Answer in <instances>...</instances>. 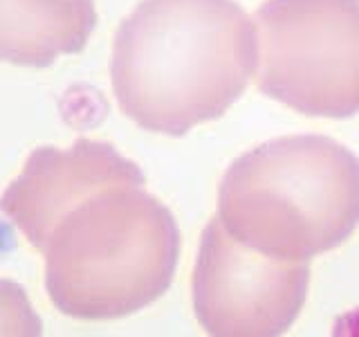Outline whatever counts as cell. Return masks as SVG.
Masks as SVG:
<instances>
[{
    "mask_svg": "<svg viewBox=\"0 0 359 337\" xmlns=\"http://www.w3.org/2000/svg\"><path fill=\"white\" fill-rule=\"evenodd\" d=\"M256 63V22L233 0H142L117 29L110 81L128 119L177 138L222 117Z\"/></svg>",
    "mask_w": 359,
    "mask_h": 337,
    "instance_id": "cell-1",
    "label": "cell"
},
{
    "mask_svg": "<svg viewBox=\"0 0 359 337\" xmlns=\"http://www.w3.org/2000/svg\"><path fill=\"white\" fill-rule=\"evenodd\" d=\"M45 256L48 297L67 317L119 319L160 299L180 258L173 213L144 183L97 189L54 225Z\"/></svg>",
    "mask_w": 359,
    "mask_h": 337,
    "instance_id": "cell-2",
    "label": "cell"
},
{
    "mask_svg": "<svg viewBox=\"0 0 359 337\" xmlns=\"http://www.w3.org/2000/svg\"><path fill=\"white\" fill-rule=\"evenodd\" d=\"M216 216L258 252L312 261L359 227V157L323 135L269 140L231 162Z\"/></svg>",
    "mask_w": 359,
    "mask_h": 337,
    "instance_id": "cell-3",
    "label": "cell"
},
{
    "mask_svg": "<svg viewBox=\"0 0 359 337\" xmlns=\"http://www.w3.org/2000/svg\"><path fill=\"white\" fill-rule=\"evenodd\" d=\"M256 86L308 117L359 112V0H267Z\"/></svg>",
    "mask_w": 359,
    "mask_h": 337,
    "instance_id": "cell-4",
    "label": "cell"
},
{
    "mask_svg": "<svg viewBox=\"0 0 359 337\" xmlns=\"http://www.w3.org/2000/svg\"><path fill=\"white\" fill-rule=\"evenodd\" d=\"M310 261H285L254 250L213 216L194 267V310L218 337H274L297 322L308 297Z\"/></svg>",
    "mask_w": 359,
    "mask_h": 337,
    "instance_id": "cell-5",
    "label": "cell"
},
{
    "mask_svg": "<svg viewBox=\"0 0 359 337\" xmlns=\"http://www.w3.org/2000/svg\"><path fill=\"white\" fill-rule=\"evenodd\" d=\"M144 183L140 166L115 146L81 138L70 149L43 146L0 196V211L16 225L36 252L65 211L97 189Z\"/></svg>",
    "mask_w": 359,
    "mask_h": 337,
    "instance_id": "cell-6",
    "label": "cell"
},
{
    "mask_svg": "<svg viewBox=\"0 0 359 337\" xmlns=\"http://www.w3.org/2000/svg\"><path fill=\"white\" fill-rule=\"evenodd\" d=\"M95 25V0H0V61L52 65L81 52Z\"/></svg>",
    "mask_w": 359,
    "mask_h": 337,
    "instance_id": "cell-7",
    "label": "cell"
},
{
    "mask_svg": "<svg viewBox=\"0 0 359 337\" xmlns=\"http://www.w3.org/2000/svg\"><path fill=\"white\" fill-rule=\"evenodd\" d=\"M43 324L18 284L0 279V335H41Z\"/></svg>",
    "mask_w": 359,
    "mask_h": 337,
    "instance_id": "cell-8",
    "label": "cell"
}]
</instances>
